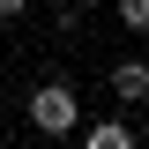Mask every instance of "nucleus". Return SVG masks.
<instances>
[{
    "instance_id": "1",
    "label": "nucleus",
    "mask_w": 149,
    "mask_h": 149,
    "mask_svg": "<svg viewBox=\"0 0 149 149\" xmlns=\"http://www.w3.org/2000/svg\"><path fill=\"white\" fill-rule=\"evenodd\" d=\"M30 127L37 134H74V90L67 82H37L30 90Z\"/></svg>"
},
{
    "instance_id": "5",
    "label": "nucleus",
    "mask_w": 149,
    "mask_h": 149,
    "mask_svg": "<svg viewBox=\"0 0 149 149\" xmlns=\"http://www.w3.org/2000/svg\"><path fill=\"white\" fill-rule=\"evenodd\" d=\"M22 8H30V0H0V22H15V15H22Z\"/></svg>"
},
{
    "instance_id": "2",
    "label": "nucleus",
    "mask_w": 149,
    "mask_h": 149,
    "mask_svg": "<svg viewBox=\"0 0 149 149\" xmlns=\"http://www.w3.org/2000/svg\"><path fill=\"white\" fill-rule=\"evenodd\" d=\"M112 97H119V104H142L149 97V60H119V67H112Z\"/></svg>"
},
{
    "instance_id": "3",
    "label": "nucleus",
    "mask_w": 149,
    "mask_h": 149,
    "mask_svg": "<svg viewBox=\"0 0 149 149\" xmlns=\"http://www.w3.org/2000/svg\"><path fill=\"white\" fill-rule=\"evenodd\" d=\"M82 149H134V127L127 119H97V127H82Z\"/></svg>"
},
{
    "instance_id": "4",
    "label": "nucleus",
    "mask_w": 149,
    "mask_h": 149,
    "mask_svg": "<svg viewBox=\"0 0 149 149\" xmlns=\"http://www.w3.org/2000/svg\"><path fill=\"white\" fill-rule=\"evenodd\" d=\"M112 8H119V22H127L134 37H149V0H112Z\"/></svg>"
}]
</instances>
